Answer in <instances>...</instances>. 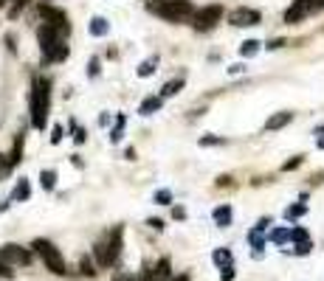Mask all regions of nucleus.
Here are the masks:
<instances>
[{
	"instance_id": "f257e3e1",
	"label": "nucleus",
	"mask_w": 324,
	"mask_h": 281,
	"mask_svg": "<svg viewBox=\"0 0 324 281\" xmlns=\"http://www.w3.org/2000/svg\"><path fill=\"white\" fill-rule=\"evenodd\" d=\"M48 110H51V82L43 76H34L31 79V98H29V112H31V126L34 129H45Z\"/></svg>"
},
{
	"instance_id": "f03ea898",
	"label": "nucleus",
	"mask_w": 324,
	"mask_h": 281,
	"mask_svg": "<svg viewBox=\"0 0 324 281\" xmlns=\"http://www.w3.org/2000/svg\"><path fill=\"white\" fill-rule=\"evenodd\" d=\"M147 12L158 14L169 23H180V20H192L194 17V6L189 0H147Z\"/></svg>"
},
{
	"instance_id": "7ed1b4c3",
	"label": "nucleus",
	"mask_w": 324,
	"mask_h": 281,
	"mask_svg": "<svg viewBox=\"0 0 324 281\" xmlns=\"http://www.w3.org/2000/svg\"><path fill=\"white\" fill-rule=\"evenodd\" d=\"M37 40H40V51L48 62H62L65 56H68V45L62 42V31H57L54 26L43 23L40 31H37Z\"/></svg>"
},
{
	"instance_id": "20e7f679",
	"label": "nucleus",
	"mask_w": 324,
	"mask_h": 281,
	"mask_svg": "<svg viewBox=\"0 0 324 281\" xmlns=\"http://www.w3.org/2000/svg\"><path fill=\"white\" fill-rule=\"evenodd\" d=\"M93 253H96L99 267H113L116 261H119V256H122V225H116L107 236H101L99 242H96Z\"/></svg>"
},
{
	"instance_id": "39448f33",
	"label": "nucleus",
	"mask_w": 324,
	"mask_h": 281,
	"mask_svg": "<svg viewBox=\"0 0 324 281\" xmlns=\"http://www.w3.org/2000/svg\"><path fill=\"white\" fill-rule=\"evenodd\" d=\"M31 247L40 253V259L45 261V267H48L51 273H57V275H65V273H68L62 253L54 247V242H48V239H34V242H31Z\"/></svg>"
},
{
	"instance_id": "423d86ee",
	"label": "nucleus",
	"mask_w": 324,
	"mask_h": 281,
	"mask_svg": "<svg viewBox=\"0 0 324 281\" xmlns=\"http://www.w3.org/2000/svg\"><path fill=\"white\" fill-rule=\"evenodd\" d=\"M220 17H223V6H206V9H200V12H194V17H192V26H194V31H211V28L220 23Z\"/></svg>"
},
{
	"instance_id": "0eeeda50",
	"label": "nucleus",
	"mask_w": 324,
	"mask_h": 281,
	"mask_svg": "<svg viewBox=\"0 0 324 281\" xmlns=\"http://www.w3.org/2000/svg\"><path fill=\"white\" fill-rule=\"evenodd\" d=\"M0 261H6L9 267H29L31 264V253L20 245H3L0 247Z\"/></svg>"
},
{
	"instance_id": "6e6552de",
	"label": "nucleus",
	"mask_w": 324,
	"mask_h": 281,
	"mask_svg": "<svg viewBox=\"0 0 324 281\" xmlns=\"http://www.w3.org/2000/svg\"><path fill=\"white\" fill-rule=\"evenodd\" d=\"M259 20H262V14H259L257 9H245V6L234 9V12L229 14V23H231V26H240V28H245V26H259Z\"/></svg>"
},
{
	"instance_id": "1a4fd4ad",
	"label": "nucleus",
	"mask_w": 324,
	"mask_h": 281,
	"mask_svg": "<svg viewBox=\"0 0 324 281\" xmlns=\"http://www.w3.org/2000/svg\"><path fill=\"white\" fill-rule=\"evenodd\" d=\"M40 17H43V23L54 26L57 31H62V34H68V31H71V26H68V17H65V12H59V9L40 6Z\"/></svg>"
},
{
	"instance_id": "9d476101",
	"label": "nucleus",
	"mask_w": 324,
	"mask_h": 281,
	"mask_svg": "<svg viewBox=\"0 0 324 281\" xmlns=\"http://www.w3.org/2000/svg\"><path fill=\"white\" fill-rule=\"evenodd\" d=\"M307 14H310V6H307V0H293V6H290L288 12H285V23H290V26H293V23L304 20V17H307Z\"/></svg>"
},
{
	"instance_id": "9b49d317",
	"label": "nucleus",
	"mask_w": 324,
	"mask_h": 281,
	"mask_svg": "<svg viewBox=\"0 0 324 281\" xmlns=\"http://www.w3.org/2000/svg\"><path fill=\"white\" fill-rule=\"evenodd\" d=\"M290 121H293V112H276V115H271V118L265 121V129L274 132V129H282V126L290 124Z\"/></svg>"
},
{
	"instance_id": "f8f14e48",
	"label": "nucleus",
	"mask_w": 324,
	"mask_h": 281,
	"mask_svg": "<svg viewBox=\"0 0 324 281\" xmlns=\"http://www.w3.org/2000/svg\"><path fill=\"white\" fill-rule=\"evenodd\" d=\"M161 104H164V96H147L141 101V115H152V112H158Z\"/></svg>"
},
{
	"instance_id": "ddd939ff",
	"label": "nucleus",
	"mask_w": 324,
	"mask_h": 281,
	"mask_svg": "<svg viewBox=\"0 0 324 281\" xmlns=\"http://www.w3.org/2000/svg\"><path fill=\"white\" fill-rule=\"evenodd\" d=\"M29 194H31L29 180H26V177H20V180H17V186H15V191H12V200H17V203H26V200H29Z\"/></svg>"
},
{
	"instance_id": "4468645a",
	"label": "nucleus",
	"mask_w": 324,
	"mask_h": 281,
	"mask_svg": "<svg viewBox=\"0 0 324 281\" xmlns=\"http://www.w3.org/2000/svg\"><path fill=\"white\" fill-rule=\"evenodd\" d=\"M211 217H214V222L220 225V228H229V225H231V208H229V205H217Z\"/></svg>"
},
{
	"instance_id": "2eb2a0df",
	"label": "nucleus",
	"mask_w": 324,
	"mask_h": 281,
	"mask_svg": "<svg viewBox=\"0 0 324 281\" xmlns=\"http://www.w3.org/2000/svg\"><path fill=\"white\" fill-rule=\"evenodd\" d=\"M23 144H26V135L17 132L15 138V149H12V155H9V161H12V166H17V163L23 161Z\"/></svg>"
},
{
	"instance_id": "dca6fc26",
	"label": "nucleus",
	"mask_w": 324,
	"mask_h": 281,
	"mask_svg": "<svg viewBox=\"0 0 324 281\" xmlns=\"http://www.w3.org/2000/svg\"><path fill=\"white\" fill-rule=\"evenodd\" d=\"M110 31V23L104 20V17H93V20H90V34L93 37H104Z\"/></svg>"
},
{
	"instance_id": "f3484780",
	"label": "nucleus",
	"mask_w": 324,
	"mask_h": 281,
	"mask_svg": "<svg viewBox=\"0 0 324 281\" xmlns=\"http://www.w3.org/2000/svg\"><path fill=\"white\" fill-rule=\"evenodd\" d=\"M248 242H251V247L257 250V256H259V253H262V247H265V231L254 228V231L248 233Z\"/></svg>"
},
{
	"instance_id": "a211bd4d",
	"label": "nucleus",
	"mask_w": 324,
	"mask_h": 281,
	"mask_svg": "<svg viewBox=\"0 0 324 281\" xmlns=\"http://www.w3.org/2000/svg\"><path fill=\"white\" fill-rule=\"evenodd\" d=\"M211 259H214L217 267H231V250L229 247H217V250L211 253Z\"/></svg>"
},
{
	"instance_id": "6ab92c4d",
	"label": "nucleus",
	"mask_w": 324,
	"mask_h": 281,
	"mask_svg": "<svg viewBox=\"0 0 324 281\" xmlns=\"http://www.w3.org/2000/svg\"><path fill=\"white\" fill-rule=\"evenodd\" d=\"M268 239L274 245H285V242H290V228H274V231L268 233Z\"/></svg>"
},
{
	"instance_id": "aec40b11",
	"label": "nucleus",
	"mask_w": 324,
	"mask_h": 281,
	"mask_svg": "<svg viewBox=\"0 0 324 281\" xmlns=\"http://www.w3.org/2000/svg\"><path fill=\"white\" fill-rule=\"evenodd\" d=\"M152 278H158V281L169 278V259H161L158 264L152 267Z\"/></svg>"
},
{
	"instance_id": "412c9836",
	"label": "nucleus",
	"mask_w": 324,
	"mask_h": 281,
	"mask_svg": "<svg viewBox=\"0 0 324 281\" xmlns=\"http://www.w3.org/2000/svg\"><path fill=\"white\" fill-rule=\"evenodd\" d=\"M307 214V205L304 203H296V205H288L285 208V219H299V217H304Z\"/></svg>"
},
{
	"instance_id": "4be33fe9",
	"label": "nucleus",
	"mask_w": 324,
	"mask_h": 281,
	"mask_svg": "<svg viewBox=\"0 0 324 281\" xmlns=\"http://www.w3.org/2000/svg\"><path fill=\"white\" fill-rule=\"evenodd\" d=\"M124 124H127V118H124V115H116V126H113V132H110V140H113V144H119V140H122Z\"/></svg>"
},
{
	"instance_id": "5701e85b",
	"label": "nucleus",
	"mask_w": 324,
	"mask_h": 281,
	"mask_svg": "<svg viewBox=\"0 0 324 281\" xmlns=\"http://www.w3.org/2000/svg\"><path fill=\"white\" fill-rule=\"evenodd\" d=\"M180 87H183V79H172V82H166V84H164L161 96L169 98V96H175V93H180Z\"/></svg>"
},
{
	"instance_id": "b1692460",
	"label": "nucleus",
	"mask_w": 324,
	"mask_h": 281,
	"mask_svg": "<svg viewBox=\"0 0 324 281\" xmlns=\"http://www.w3.org/2000/svg\"><path fill=\"white\" fill-rule=\"evenodd\" d=\"M155 65H158V59H155V56H152V59H144V62L138 65V76L147 79L150 73H155Z\"/></svg>"
},
{
	"instance_id": "393cba45",
	"label": "nucleus",
	"mask_w": 324,
	"mask_h": 281,
	"mask_svg": "<svg viewBox=\"0 0 324 281\" xmlns=\"http://www.w3.org/2000/svg\"><path fill=\"white\" fill-rule=\"evenodd\" d=\"M257 51H259V42L257 40H245L243 45H240V54H243V56H254Z\"/></svg>"
},
{
	"instance_id": "a878e982",
	"label": "nucleus",
	"mask_w": 324,
	"mask_h": 281,
	"mask_svg": "<svg viewBox=\"0 0 324 281\" xmlns=\"http://www.w3.org/2000/svg\"><path fill=\"white\" fill-rule=\"evenodd\" d=\"M40 180H43V189H54V183H57V172L45 169V172H40Z\"/></svg>"
},
{
	"instance_id": "bb28decb",
	"label": "nucleus",
	"mask_w": 324,
	"mask_h": 281,
	"mask_svg": "<svg viewBox=\"0 0 324 281\" xmlns=\"http://www.w3.org/2000/svg\"><path fill=\"white\" fill-rule=\"evenodd\" d=\"M79 273H82V275H90V278H93V275H96V270H93V261L87 259V256H82V259H79Z\"/></svg>"
},
{
	"instance_id": "cd10ccee",
	"label": "nucleus",
	"mask_w": 324,
	"mask_h": 281,
	"mask_svg": "<svg viewBox=\"0 0 324 281\" xmlns=\"http://www.w3.org/2000/svg\"><path fill=\"white\" fill-rule=\"evenodd\" d=\"M307 231H304V228H290V242H296V245H299V242H307Z\"/></svg>"
},
{
	"instance_id": "c85d7f7f",
	"label": "nucleus",
	"mask_w": 324,
	"mask_h": 281,
	"mask_svg": "<svg viewBox=\"0 0 324 281\" xmlns=\"http://www.w3.org/2000/svg\"><path fill=\"white\" fill-rule=\"evenodd\" d=\"M155 203H158V205H169V203H172V194H169L166 189L155 191Z\"/></svg>"
},
{
	"instance_id": "c756f323",
	"label": "nucleus",
	"mask_w": 324,
	"mask_h": 281,
	"mask_svg": "<svg viewBox=\"0 0 324 281\" xmlns=\"http://www.w3.org/2000/svg\"><path fill=\"white\" fill-rule=\"evenodd\" d=\"M71 129H73V140H76V144H85V129H79V126H76V121H71Z\"/></svg>"
},
{
	"instance_id": "7c9ffc66",
	"label": "nucleus",
	"mask_w": 324,
	"mask_h": 281,
	"mask_svg": "<svg viewBox=\"0 0 324 281\" xmlns=\"http://www.w3.org/2000/svg\"><path fill=\"white\" fill-rule=\"evenodd\" d=\"M310 250H313V242H310V239H307V242H299V245H296V256H307Z\"/></svg>"
},
{
	"instance_id": "2f4dec72",
	"label": "nucleus",
	"mask_w": 324,
	"mask_h": 281,
	"mask_svg": "<svg viewBox=\"0 0 324 281\" xmlns=\"http://www.w3.org/2000/svg\"><path fill=\"white\" fill-rule=\"evenodd\" d=\"M12 172V161H9L6 155H0V177H6Z\"/></svg>"
},
{
	"instance_id": "473e14b6",
	"label": "nucleus",
	"mask_w": 324,
	"mask_h": 281,
	"mask_svg": "<svg viewBox=\"0 0 324 281\" xmlns=\"http://www.w3.org/2000/svg\"><path fill=\"white\" fill-rule=\"evenodd\" d=\"M26 3H29V0H12V12H9V17H17V12H20Z\"/></svg>"
},
{
	"instance_id": "72a5a7b5",
	"label": "nucleus",
	"mask_w": 324,
	"mask_h": 281,
	"mask_svg": "<svg viewBox=\"0 0 324 281\" xmlns=\"http://www.w3.org/2000/svg\"><path fill=\"white\" fill-rule=\"evenodd\" d=\"M203 147H217V144H223V138H214V135H206V138H200Z\"/></svg>"
},
{
	"instance_id": "f704fd0d",
	"label": "nucleus",
	"mask_w": 324,
	"mask_h": 281,
	"mask_svg": "<svg viewBox=\"0 0 324 281\" xmlns=\"http://www.w3.org/2000/svg\"><path fill=\"white\" fill-rule=\"evenodd\" d=\"M62 135H65L62 124H57V126H54V135H51V144H59V140H62Z\"/></svg>"
},
{
	"instance_id": "c9c22d12",
	"label": "nucleus",
	"mask_w": 324,
	"mask_h": 281,
	"mask_svg": "<svg viewBox=\"0 0 324 281\" xmlns=\"http://www.w3.org/2000/svg\"><path fill=\"white\" fill-rule=\"evenodd\" d=\"M307 6H310V14H313V12H324V0H307Z\"/></svg>"
},
{
	"instance_id": "e433bc0d",
	"label": "nucleus",
	"mask_w": 324,
	"mask_h": 281,
	"mask_svg": "<svg viewBox=\"0 0 324 281\" xmlns=\"http://www.w3.org/2000/svg\"><path fill=\"white\" fill-rule=\"evenodd\" d=\"M282 45H288V42H285V40L279 37V40H271V42L265 45V48H268V51H276V48H282Z\"/></svg>"
},
{
	"instance_id": "4c0bfd02",
	"label": "nucleus",
	"mask_w": 324,
	"mask_h": 281,
	"mask_svg": "<svg viewBox=\"0 0 324 281\" xmlns=\"http://www.w3.org/2000/svg\"><path fill=\"white\" fill-rule=\"evenodd\" d=\"M0 275H3V278H12V267H9L6 261H0Z\"/></svg>"
},
{
	"instance_id": "58836bf2",
	"label": "nucleus",
	"mask_w": 324,
	"mask_h": 281,
	"mask_svg": "<svg viewBox=\"0 0 324 281\" xmlns=\"http://www.w3.org/2000/svg\"><path fill=\"white\" fill-rule=\"evenodd\" d=\"M87 73H90V76H99V59H90V70H87Z\"/></svg>"
},
{
	"instance_id": "ea45409f",
	"label": "nucleus",
	"mask_w": 324,
	"mask_h": 281,
	"mask_svg": "<svg viewBox=\"0 0 324 281\" xmlns=\"http://www.w3.org/2000/svg\"><path fill=\"white\" fill-rule=\"evenodd\" d=\"M299 163H302V158H293V161H288V163H285L282 169H285V172H290V169H296Z\"/></svg>"
},
{
	"instance_id": "a19ab883",
	"label": "nucleus",
	"mask_w": 324,
	"mask_h": 281,
	"mask_svg": "<svg viewBox=\"0 0 324 281\" xmlns=\"http://www.w3.org/2000/svg\"><path fill=\"white\" fill-rule=\"evenodd\" d=\"M234 278V264L231 267H223V281H231Z\"/></svg>"
},
{
	"instance_id": "79ce46f5",
	"label": "nucleus",
	"mask_w": 324,
	"mask_h": 281,
	"mask_svg": "<svg viewBox=\"0 0 324 281\" xmlns=\"http://www.w3.org/2000/svg\"><path fill=\"white\" fill-rule=\"evenodd\" d=\"M113 281H136V278H133V275H127V273H116Z\"/></svg>"
},
{
	"instance_id": "37998d69",
	"label": "nucleus",
	"mask_w": 324,
	"mask_h": 281,
	"mask_svg": "<svg viewBox=\"0 0 324 281\" xmlns=\"http://www.w3.org/2000/svg\"><path fill=\"white\" fill-rule=\"evenodd\" d=\"M147 225H150V228H155V231H164V222H161V219H150Z\"/></svg>"
},
{
	"instance_id": "c03bdc74",
	"label": "nucleus",
	"mask_w": 324,
	"mask_h": 281,
	"mask_svg": "<svg viewBox=\"0 0 324 281\" xmlns=\"http://www.w3.org/2000/svg\"><path fill=\"white\" fill-rule=\"evenodd\" d=\"M268 225H271V217H262V219L257 222V228H259V231H265Z\"/></svg>"
},
{
	"instance_id": "a18cd8bd",
	"label": "nucleus",
	"mask_w": 324,
	"mask_h": 281,
	"mask_svg": "<svg viewBox=\"0 0 324 281\" xmlns=\"http://www.w3.org/2000/svg\"><path fill=\"white\" fill-rule=\"evenodd\" d=\"M243 70H245V65H231L229 73H243Z\"/></svg>"
},
{
	"instance_id": "49530a36",
	"label": "nucleus",
	"mask_w": 324,
	"mask_h": 281,
	"mask_svg": "<svg viewBox=\"0 0 324 281\" xmlns=\"http://www.w3.org/2000/svg\"><path fill=\"white\" fill-rule=\"evenodd\" d=\"M172 217H178V219H183V217H186V211H183V208H175V211H172Z\"/></svg>"
},
{
	"instance_id": "de8ad7c7",
	"label": "nucleus",
	"mask_w": 324,
	"mask_h": 281,
	"mask_svg": "<svg viewBox=\"0 0 324 281\" xmlns=\"http://www.w3.org/2000/svg\"><path fill=\"white\" fill-rule=\"evenodd\" d=\"M318 149H324V138H318Z\"/></svg>"
},
{
	"instance_id": "09e8293b",
	"label": "nucleus",
	"mask_w": 324,
	"mask_h": 281,
	"mask_svg": "<svg viewBox=\"0 0 324 281\" xmlns=\"http://www.w3.org/2000/svg\"><path fill=\"white\" fill-rule=\"evenodd\" d=\"M0 3H3V6H6V3H12V0H0Z\"/></svg>"
}]
</instances>
